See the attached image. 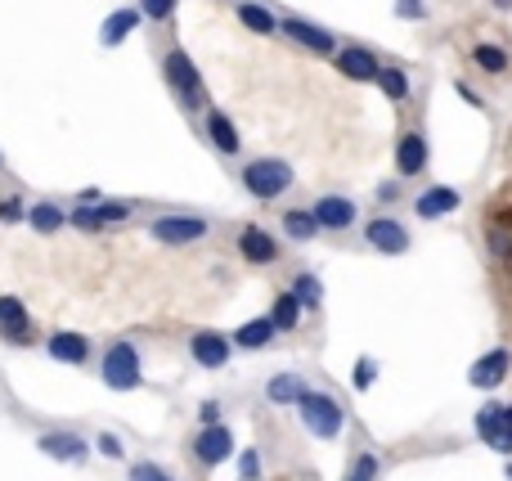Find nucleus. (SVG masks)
<instances>
[{"mask_svg": "<svg viewBox=\"0 0 512 481\" xmlns=\"http://www.w3.org/2000/svg\"><path fill=\"white\" fill-rule=\"evenodd\" d=\"M162 77H167V90L176 95V104L185 108V113L203 117L207 108H212L207 81H203V72H198L194 54H189L185 45H167V50H162Z\"/></svg>", "mask_w": 512, "mask_h": 481, "instance_id": "1", "label": "nucleus"}, {"mask_svg": "<svg viewBox=\"0 0 512 481\" xmlns=\"http://www.w3.org/2000/svg\"><path fill=\"white\" fill-rule=\"evenodd\" d=\"M239 185L243 194H252L256 203H279L283 194L297 189V171L283 158H248L239 167Z\"/></svg>", "mask_w": 512, "mask_h": 481, "instance_id": "2", "label": "nucleus"}, {"mask_svg": "<svg viewBox=\"0 0 512 481\" xmlns=\"http://www.w3.org/2000/svg\"><path fill=\"white\" fill-rule=\"evenodd\" d=\"M216 221L203 212H158L149 216V239L162 248H194V243L212 239Z\"/></svg>", "mask_w": 512, "mask_h": 481, "instance_id": "3", "label": "nucleus"}, {"mask_svg": "<svg viewBox=\"0 0 512 481\" xmlns=\"http://www.w3.org/2000/svg\"><path fill=\"white\" fill-rule=\"evenodd\" d=\"M99 378H104V387H113V392H135V387H144L140 347H135L131 338L108 342L104 356H99Z\"/></svg>", "mask_w": 512, "mask_h": 481, "instance_id": "4", "label": "nucleus"}, {"mask_svg": "<svg viewBox=\"0 0 512 481\" xmlns=\"http://www.w3.org/2000/svg\"><path fill=\"white\" fill-rule=\"evenodd\" d=\"M297 414H301V423H306V432L315 441H337L346 432V410H342V401H337L333 392L310 387V392L297 401Z\"/></svg>", "mask_w": 512, "mask_h": 481, "instance_id": "5", "label": "nucleus"}, {"mask_svg": "<svg viewBox=\"0 0 512 481\" xmlns=\"http://www.w3.org/2000/svg\"><path fill=\"white\" fill-rule=\"evenodd\" d=\"M135 216V203H122V198H99V203H72L68 207V225L81 234H104L113 225H126Z\"/></svg>", "mask_w": 512, "mask_h": 481, "instance_id": "6", "label": "nucleus"}, {"mask_svg": "<svg viewBox=\"0 0 512 481\" xmlns=\"http://www.w3.org/2000/svg\"><path fill=\"white\" fill-rule=\"evenodd\" d=\"M364 248H373L378 257H405L414 248V234L396 212H378L364 221Z\"/></svg>", "mask_w": 512, "mask_h": 481, "instance_id": "7", "label": "nucleus"}, {"mask_svg": "<svg viewBox=\"0 0 512 481\" xmlns=\"http://www.w3.org/2000/svg\"><path fill=\"white\" fill-rule=\"evenodd\" d=\"M279 36L292 41V45H301V50L319 54V59H333V54L342 50V36L328 32V27H319V23H310V18H297V14L279 18Z\"/></svg>", "mask_w": 512, "mask_h": 481, "instance_id": "8", "label": "nucleus"}, {"mask_svg": "<svg viewBox=\"0 0 512 481\" xmlns=\"http://www.w3.org/2000/svg\"><path fill=\"white\" fill-rule=\"evenodd\" d=\"M198 131H203V140L212 144V153L216 158H225V162H239L243 158V135H239V126H234V117L225 113V108H207L203 117H198Z\"/></svg>", "mask_w": 512, "mask_h": 481, "instance_id": "9", "label": "nucleus"}, {"mask_svg": "<svg viewBox=\"0 0 512 481\" xmlns=\"http://www.w3.org/2000/svg\"><path fill=\"white\" fill-rule=\"evenodd\" d=\"M310 216L319 221V234H351L360 225V203L351 194H319L310 203Z\"/></svg>", "mask_w": 512, "mask_h": 481, "instance_id": "10", "label": "nucleus"}, {"mask_svg": "<svg viewBox=\"0 0 512 481\" xmlns=\"http://www.w3.org/2000/svg\"><path fill=\"white\" fill-rule=\"evenodd\" d=\"M234 248H239V257L248 261V266H261V270L279 266V257H283V243L256 221H248L239 234H234Z\"/></svg>", "mask_w": 512, "mask_h": 481, "instance_id": "11", "label": "nucleus"}, {"mask_svg": "<svg viewBox=\"0 0 512 481\" xmlns=\"http://www.w3.org/2000/svg\"><path fill=\"white\" fill-rule=\"evenodd\" d=\"M36 450H41L45 459H54V464H86L90 459V441L81 437L77 428H45L41 437H36Z\"/></svg>", "mask_w": 512, "mask_h": 481, "instance_id": "12", "label": "nucleus"}, {"mask_svg": "<svg viewBox=\"0 0 512 481\" xmlns=\"http://www.w3.org/2000/svg\"><path fill=\"white\" fill-rule=\"evenodd\" d=\"M185 347L198 369H225L234 360V342H230V333H221V329H194Z\"/></svg>", "mask_w": 512, "mask_h": 481, "instance_id": "13", "label": "nucleus"}, {"mask_svg": "<svg viewBox=\"0 0 512 481\" xmlns=\"http://www.w3.org/2000/svg\"><path fill=\"white\" fill-rule=\"evenodd\" d=\"M427 158H432V144H427L423 126H405L396 140V176L400 180H418L427 171Z\"/></svg>", "mask_w": 512, "mask_h": 481, "instance_id": "14", "label": "nucleus"}, {"mask_svg": "<svg viewBox=\"0 0 512 481\" xmlns=\"http://www.w3.org/2000/svg\"><path fill=\"white\" fill-rule=\"evenodd\" d=\"M333 63H337V72H342L346 81H378V72H382L378 50L364 45V41H346L342 50L333 54Z\"/></svg>", "mask_w": 512, "mask_h": 481, "instance_id": "15", "label": "nucleus"}, {"mask_svg": "<svg viewBox=\"0 0 512 481\" xmlns=\"http://www.w3.org/2000/svg\"><path fill=\"white\" fill-rule=\"evenodd\" d=\"M508 369H512V351H508V347H490L486 356L472 360L468 383L477 387V392H495V387L508 383Z\"/></svg>", "mask_w": 512, "mask_h": 481, "instance_id": "16", "label": "nucleus"}, {"mask_svg": "<svg viewBox=\"0 0 512 481\" xmlns=\"http://www.w3.org/2000/svg\"><path fill=\"white\" fill-rule=\"evenodd\" d=\"M45 356H50L54 365L81 369V365H90V338L77 329H54L50 338H45Z\"/></svg>", "mask_w": 512, "mask_h": 481, "instance_id": "17", "label": "nucleus"}, {"mask_svg": "<svg viewBox=\"0 0 512 481\" xmlns=\"http://www.w3.org/2000/svg\"><path fill=\"white\" fill-rule=\"evenodd\" d=\"M194 459L203 468H221L225 459H234V432L225 428V423H212V428H203L194 437Z\"/></svg>", "mask_w": 512, "mask_h": 481, "instance_id": "18", "label": "nucleus"}, {"mask_svg": "<svg viewBox=\"0 0 512 481\" xmlns=\"http://www.w3.org/2000/svg\"><path fill=\"white\" fill-rule=\"evenodd\" d=\"M463 207V194L454 185H427L423 194L414 198V216L418 221H441V216L459 212Z\"/></svg>", "mask_w": 512, "mask_h": 481, "instance_id": "19", "label": "nucleus"}, {"mask_svg": "<svg viewBox=\"0 0 512 481\" xmlns=\"http://www.w3.org/2000/svg\"><path fill=\"white\" fill-rule=\"evenodd\" d=\"M477 437L486 441L490 450H499V455H512V437H508V423H504V401H486L477 410Z\"/></svg>", "mask_w": 512, "mask_h": 481, "instance_id": "20", "label": "nucleus"}, {"mask_svg": "<svg viewBox=\"0 0 512 481\" xmlns=\"http://www.w3.org/2000/svg\"><path fill=\"white\" fill-rule=\"evenodd\" d=\"M0 338L18 342V347L32 342V315H27V306L14 293H0Z\"/></svg>", "mask_w": 512, "mask_h": 481, "instance_id": "21", "label": "nucleus"}, {"mask_svg": "<svg viewBox=\"0 0 512 481\" xmlns=\"http://www.w3.org/2000/svg\"><path fill=\"white\" fill-rule=\"evenodd\" d=\"M230 9H234V18H239L248 32H256V36H279V14H274L265 0H230Z\"/></svg>", "mask_w": 512, "mask_h": 481, "instance_id": "22", "label": "nucleus"}, {"mask_svg": "<svg viewBox=\"0 0 512 481\" xmlns=\"http://www.w3.org/2000/svg\"><path fill=\"white\" fill-rule=\"evenodd\" d=\"M279 230L288 243H297V248H306V243L319 239V221L310 216V207H283L279 212Z\"/></svg>", "mask_w": 512, "mask_h": 481, "instance_id": "23", "label": "nucleus"}, {"mask_svg": "<svg viewBox=\"0 0 512 481\" xmlns=\"http://www.w3.org/2000/svg\"><path fill=\"white\" fill-rule=\"evenodd\" d=\"M373 86H378L396 108H405L409 99H414V77H409V68H400V63H382V72H378Z\"/></svg>", "mask_w": 512, "mask_h": 481, "instance_id": "24", "label": "nucleus"}, {"mask_svg": "<svg viewBox=\"0 0 512 481\" xmlns=\"http://www.w3.org/2000/svg\"><path fill=\"white\" fill-rule=\"evenodd\" d=\"M310 392V383L301 374H292V369H283V374H274L270 383H265V401L279 405V410H288V405H297L301 396Z\"/></svg>", "mask_w": 512, "mask_h": 481, "instance_id": "25", "label": "nucleus"}, {"mask_svg": "<svg viewBox=\"0 0 512 481\" xmlns=\"http://www.w3.org/2000/svg\"><path fill=\"white\" fill-rule=\"evenodd\" d=\"M274 324H270V315H256V320H248V324H239V329L230 333V342L239 351H265V347H274Z\"/></svg>", "mask_w": 512, "mask_h": 481, "instance_id": "26", "label": "nucleus"}, {"mask_svg": "<svg viewBox=\"0 0 512 481\" xmlns=\"http://www.w3.org/2000/svg\"><path fill=\"white\" fill-rule=\"evenodd\" d=\"M472 63L490 77H504V72H512V50L499 41H472Z\"/></svg>", "mask_w": 512, "mask_h": 481, "instance_id": "27", "label": "nucleus"}, {"mask_svg": "<svg viewBox=\"0 0 512 481\" xmlns=\"http://www.w3.org/2000/svg\"><path fill=\"white\" fill-rule=\"evenodd\" d=\"M301 320H306V311H301V302L292 297V288H283L279 297H274V306H270V324H274V333H297L301 329Z\"/></svg>", "mask_w": 512, "mask_h": 481, "instance_id": "28", "label": "nucleus"}, {"mask_svg": "<svg viewBox=\"0 0 512 481\" xmlns=\"http://www.w3.org/2000/svg\"><path fill=\"white\" fill-rule=\"evenodd\" d=\"M27 225H32L36 234H59V230H68V207L41 198V203L27 207Z\"/></svg>", "mask_w": 512, "mask_h": 481, "instance_id": "29", "label": "nucleus"}, {"mask_svg": "<svg viewBox=\"0 0 512 481\" xmlns=\"http://www.w3.org/2000/svg\"><path fill=\"white\" fill-rule=\"evenodd\" d=\"M135 27H140V9H113V14L104 18V27H99V45L113 50V45H122L126 36L135 32Z\"/></svg>", "mask_w": 512, "mask_h": 481, "instance_id": "30", "label": "nucleus"}, {"mask_svg": "<svg viewBox=\"0 0 512 481\" xmlns=\"http://www.w3.org/2000/svg\"><path fill=\"white\" fill-rule=\"evenodd\" d=\"M288 288H292V297H297V302H301V311H310V315H315L319 306H324V279H319L315 270H297Z\"/></svg>", "mask_w": 512, "mask_h": 481, "instance_id": "31", "label": "nucleus"}, {"mask_svg": "<svg viewBox=\"0 0 512 481\" xmlns=\"http://www.w3.org/2000/svg\"><path fill=\"white\" fill-rule=\"evenodd\" d=\"M378 473H382V459L373 450H360L351 459V481H378Z\"/></svg>", "mask_w": 512, "mask_h": 481, "instance_id": "32", "label": "nucleus"}, {"mask_svg": "<svg viewBox=\"0 0 512 481\" xmlns=\"http://www.w3.org/2000/svg\"><path fill=\"white\" fill-rule=\"evenodd\" d=\"M176 5L180 0H140V18H149V23H171L176 18Z\"/></svg>", "mask_w": 512, "mask_h": 481, "instance_id": "33", "label": "nucleus"}, {"mask_svg": "<svg viewBox=\"0 0 512 481\" xmlns=\"http://www.w3.org/2000/svg\"><path fill=\"white\" fill-rule=\"evenodd\" d=\"M373 383H378V360H373V356H360V360H355L351 387H355V392H369Z\"/></svg>", "mask_w": 512, "mask_h": 481, "instance_id": "34", "label": "nucleus"}, {"mask_svg": "<svg viewBox=\"0 0 512 481\" xmlns=\"http://www.w3.org/2000/svg\"><path fill=\"white\" fill-rule=\"evenodd\" d=\"M126 481H176V477H171L162 464H153V459H140V464L126 468Z\"/></svg>", "mask_w": 512, "mask_h": 481, "instance_id": "35", "label": "nucleus"}, {"mask_svg": "<svg viewBox=\"0 0 512 481\" xmlns=\"http://www.w3.org/2000/svg\"><path fill=\"white\" fill-rule=\"evenodd\" d=\"M0 225H27V203L23 198H0Z\"/></svg>", "mask_w": 512, "mask_h": 481, "instance_id": "36", "label": "nucleus"}, {"mask_svg": "<svg viewBox=\"0 0 512 481\" xmlns=\"http://www.w3.org/2000/svg\"><path fill=\"white\" fill-rule=\"evenodd\" d=\"M95 450L104 459H122L126 455V446H122V437H117V432H95Z\"/></svg>", "mask_w": 512, "mask_h": 481, "instance_id": "37", "label": "nucleus"}, {"mask_svg": "<svg viewBox=\"0 0 512 481\" xmlns=\"http://www.w3.org/2000/svg\"><path fill=\"white\" fill-rule=\"evenodd\" d=\"M261 468H265L261 450H243V455H239V481H256V477H261Z\"/></svg>", "mask_w": 512, "mask_h": 481, "instance_id": "38", "label": "nucleus"}, {"mask_svg": "<svg viewBox=\"0 0 512 481\" xmlns=\"http://www.w3.org/2000/svg\"><path fill=\"white\" fill-rule=\"evenodd\" d=\"M396 14L409 18V23H427V14H432V9H427V0H396Z\"/></svg>", "mask_w": 512, "mask_h": 481, "instance_id": "39", "label": "nucleus"}, {"mask_svg": "<svg viewBox=\"0 0 512 481\" xmlns=\"http://www.w3.org/2000/svg\"><path fill=\"white\" fill-rule=\"evenodd\" d=\"M400 198H405V185H400V180H382V185H378V203L382 207L400 203Z\"/></svg>", "mask_w": 512, "mask_h": 481, "instance_id": "40", "label": "nucleus"}, {"mask_svg": "<svg viewBox=\"0 0 512 481\" xmlns=\"http://www.w3.org/2000/svg\"><path fill=\"white\" fill-rule=\"evenodd\" d=\"M454 95H459L463 104H472V108H486V95H481V90H472L468 81H454Z\"/></svg>", "mask_w": 512, "mask_h": 481, "instance_id": "41", "label": "nucleus"}, {"mask_svg": "<svg viewBox=\"0 0 512 481\" xmlns=\"http://www.w3.org/2000/svg\"><path fill=\"white\" fill-rule=\"evenodd\" d=\"M490 252H495L499 261H508V257H512V239H508L504 230H490Z\"/></svg>", "mask_w": 512, "mask_h": 481, "instance_id": "42", "label": "nucleus"}, {"mask_svg": "<svg viewBox=\"0 0 512 481\" xmlns=\"http://www.w3.org/2000/svg\"><path fill=\"white\" fill-rule=\"evenodd\" d=\"M198 419H203V428H212V423H221V405H216V401H203V410H198Z\"/></svg>", "mask_w": 512, "mask_h": 481, "instance_id": "43", "label": "nucleus"}, {"mask_svg": "<svg viewBox=\"0 0 512 481\" xmlns=\"http://www.w3.org/2000/svg\"><path fill=\"white\" fill-rule=\"evenodd\" d=\"M490 9H499V14H508V9H512V0H490Z\"/></svg>", "mask_w": 512, "mask_h": 481, "instance_id": "44", "label": "nucleus"}, {"mask_svg": "<svg viewBox=\"0 0 512 481\" xmlns=\"http://www.w3.org/2000/svg\"><path fill=\"white\" fill-rule=\"evenodd\" d=\"M504 423H508V437H512V401H504Z\"/></svg>", "mask_w": 512, "mask_h": 481, "instance_id": "45", "label": "nucleus"}, {"mask_svg": "<svg viewBox=\"0 0 512 481\" xmlns=\"http://www.w3.org/2000/svg\"><path fill=\"white\" fill-rule=\"evenodd\" d=\"M0 176H5V153H0Z\"/></svg>", "mask_w": 512, "mask_h": 481, "instance_id": "46", "label": "nucleus"}, {"mask_svg": "<svg viewBox=\"0 0 512 481\" xmlns=\"http://www.w3.org/2000/svg\"><path fill=\"white\" fill-rule=\"evenodd\" d=\"M504 473H508V481H512V459H508V468H504Z\"/></svg>", "mask_w": 512, "mask_h": 481, "instance_id": "47", "label": "nucleus"}, {"mask_svg": "<svg viewBox=\"0 0 512 481\" xmlns=\"http://www.w3.org/2000/svg\"><path fill=\"white\" fill-rule=\"evenodd\" d=\"M346 481H351V477H346Z\"/></svg>", "mask_w": 512, "mask_h": 481, "instance_id": "48", "label": "nucleus"}]
</instances>
